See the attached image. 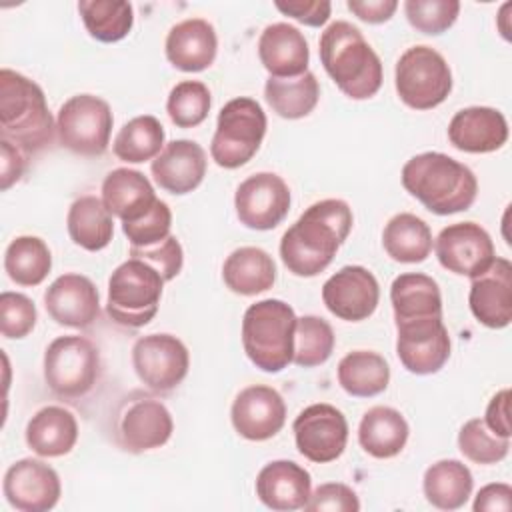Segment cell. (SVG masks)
Listing matches in <instances>:
<instances>
[{
	"label": "cell",
	"instance_id": "f907efd6",
	"mask_svg": "<svg viewBox=\"0 0 512 512\" xmlns=\"http://www.w3.org/2000/svg\"><path fill=\"white\" fill-rule=\"evenodd\" d=\"M512 508V486L504 482H492L480 488L474 498V512H508Z\"/></svg>",
	"mask_w": 512,
	"mask_h": 512
},
{
	"label": "cell",
	"instance_id": "d6a6232c",
	"mask_svg": "<svg viewBox=\"0 0 512 512\" xmlns=\"http://www.w3.org/2000/svg\"><path fill=\"white\" fill-rule=\"evenodd\" d=\"M66 226L70 240L88 252L104 250L114 236L112 214L104 206L102 198L92 194L80 196L70 204Z\"/></svg>",
	"mask_w": 512,
	"mask_h": 512
},
{
	"label": "cell",
	"instance_id": "ac0fdd59",
	"mask_svg": "<svg viewBox=\"0 0 512 512\" xmlns=\"http://www.w3.org/2000/svg\"><path fill=\"white\" fill-rule=\"evenodd\" d=\"M380 300L376 276L364 266H342L322 286V302L330 314L346 322L370 318Z\"/></svg>",
	"mask_w": 512,
	"mask_h": 512
},
{
	"label": "cell",
	"instance_id": "6da1fadb",
	"mask_svg": "<svg viewBox=\"0 0 512 512\" xmlns=\"http://www.w3.org/2000/svg\"><path fill=\"white\" fill-rule=\"evenodd\" d=\"M352 224V208L340 198H326L308 206L280 240V258L288 272L300 278L324 272L346 242Z\"/></svg>",
	"mask_w": 512,
	"mask_h": 512
},
{
	"label": "cell",
	"instance_id": "ab89813d",
	"mask_svg": "<svg viewBox=\"0 0 512 512\" xmlns=\"http://www.w3.org/2000/svg\"><path fill=\"white\" fill-rule=\"evenodd\" d=\"M334 344L336 336L332 326L320 316L306 314L296 320L292 362L300 368L320 366L332 356Z\"/></svg>",
	"mask_w": 512,
	"mask_h": 512
},
{
	"label": "cell",
	"instance_id": "277c9868",
	"mask_svg": "<svg viewBox=\"0 0 512 512\" xmlns=\"http://www.w3.org/2000/svg\"><path fill=\"white\" fill-rule=\"evenodd\" d=\"M0 132L26 154L48 148L56 136L44 90L10 68L0 70Z\"/></svg>",
	"mask_w": 512,
	"mask_h": 512
},
{
	"label": "cell",
	"instance_id": "3957f363",
	"mask_svg": "<svg viewBox=\"0 0 512 512\" xmlns=\"http://www.w3.org/2000/svg\"><path fill=\"white\" fill-rule=\"evenodd\" d=\"M318 46L322 66L342 94L368 100L380 90L384 80L380 56L354 24L346 20L328 24Z\"/></svg>",
	"mask_w": 512,
	"mask_h": 512
},
{
	"label": "cell",
	"instance_id": "e0dca14e",
	"mask_svg": "<svg viewBox=\"0 0 512 512\" xmlns=\"http://www.w3.org/2000/svg\"><path fill=\"white\" fill-rule=\"evenodd\" d=\"M2 492L6 502L20 512L52 510L62 494L58 472L38 458H20L8 466Z\"/></svg>",
	"mask_w": 512,
	"mask_h": 512
},
{
	"label": "cell",
	"instance_id": "52a82bcc",
	"mask_svg": "<svg viewBox=\"0 0 512 512\" xmlns=\"http://www.w3.org/2000/svg\"><path fill=\"white\" fill-rule=\"evenodd\" d=\"M266 124V114L254 98L240 96L226 102L218 112L210 142L212 160L226 170L244 166L260 150Z\"/></svg>",
	"mask_w": 512,
	"mask_h": 512
},
{
	"label": "cell",
	"instance_id": "ffe728a7",
	"mask_svg": "<svg viewBox=\"0 0 512 512\" xmlns=\"http://www.w3.org/2000/svg\"><path fill=\"white\" fill-rule=\"evenodd\" d=\"M44 306L56 324L84 330L98 320L100 294L88 276L68 272L46 288Z\"/></svg>",
	"mask_w": 512,
	"mask_h": 512
},
{
	"label": "cell",
	"instance_id": "f546056e",
	"mask_svg": "<svg viewBox=\"0 0 512 512\" xmlns=\"http://www.w3.org/2000/svg\"><path fill=\"white\" fill-rule=\"evenodd\" d=\"M408 422L392 406H372L358 426V442L366 454L378 460L398 456L408 442Z\"/></svg>",
	"mask_w": 512,
	"mask_h": 512
},
{
	"label": "cell",
	"instance_id": "44dd1931",
	"mask_svg": "<svg viewBox=\"0 0 512 512\" xmlns=\"http://www.w3.org/2000/svg\"><path fill=\"white\" fill-rule=\"evenodd\" d=\"M206 168L208 160L204 148L186 138L168 142L150 164L154 182L174 196L196 190L206 176Z\"/></svg>",
	"mask_w": 512,
	"mask_h": 512
},
{
	"label": "cell",
	"instance_id": "f1b7e54d",
	"mask_svg": "<svg viewBox=\"0 0 512 512\" xmlns=\"http://www.w3.org/2000/svg\"><path fill=\"white\" fill-rule=\"evenodd\" d=\"M390 302L394 322L442 318V294L438 282L422 272H404L392 280Z\"/></svg>",
	"mask_w": 512,
	"mask_h": 512
},
{
	"label": "cell",
	"instance_id": "7bdbcfd3",
	"mask_svg": "<svg viewBox=\"0 0 512 512\" xmlns=\"http://www.w3.org/2000/svg\"><path fill=\"white\" fill-rule=\"evenodd\" d=\"M404 14L412 28L422 34L438 36L454 26L460 14L456 0H406Z\"/></svg>",
	"mask_w": 512,
	"mask_h": 512
},
{
	"label": "cell",
	"instance_id": "1f68e13d",
	"mask_svg": "<svg viewBox=\"0 0 512 512\" xmlns=\"http://www.w3.org/2000/svg\"><path fill=\"white\" fill-rule=\"evenodd\" d=\"M474 478L470 468L456 460H438L426 468L422 490L426 500L438 510H458L472 496Z\"/></svg>",
	"mask_w": 512,
	"mask_h": 512
},
{
	"label": "cell",
	"instance_id": "83f0119b",
	"mask_svg": "<svg viewBox=\"0 0 512 512\" xmlns=\"http://www.w3.org/2000/svg\"><path fill=\"white\" fill-rule=\"evenodd\" d=\"M26 444L42 458L66 456L78 442V422L62 406L40 408L26 424Z\"/></svg>",
	"mask_w": 512,
	"mask_h": 512
},
{
	"label": "cell",
	"instance_id": "d4e9b609",
	"mask_svg": "<svg viewBox=\"0 0 512 512\" xmlns=\"http://www.w3.org/2000/svg\"><path fill=\"white\" fill-rule=\"evenodd\" d=\"M164 52L174 68L182 72H202L216 60V30L204 18H186L170 28Z\"/></svg>",
	"mask_w": 512,
	"mask_h": 512
},
{
	"label": "cell",
	"instance_id": "5bb4252c",
	"mask_svg": "<svg viewBox=\"0 0 512 512\" xmlns=\"http://www.w3.org/2000/svg\"><path fill=\"white\" fill-rule=\"evenodd\" d=\"M290 188L274 172H256L242 180L234 194V208L240 224L250 230L276 228L290 210Z\"/></svg>",
	"mask_w": 512,
	"mask_h": 512
},
{
	"label": "cell",
	"instance_id": "4dcf8cb0",
	"mask_svg": "<svg viewBox=\"0 0 512 512\" xmlns=\"http://www.w3.org/2000/svg\"><path fill=\"white\" fill-rule=\"evenodd\" d=\"M224 284L240 296H256L270 290L276 282L272 256L258 246H240L222 264Z\"/></svg>",
	"mask_w": 512,
	"mask_h": 512
},
{
	"label": "cell",
	"instance_id": "8992f818",
	"mask_svg": "<svg viewBox=\"0 0 512 512\" xmlns=\"http://www.w3.org/2000/svg\"><path fill=\"white\" fill-rule=\"evenodd\" d=\"M164 278L144 260L128 258L108 278L106 314L124 328H142L158 312Z\"/></svg>",
	"mask_w": 512,
	"mask_h": 512
},
{
	"label": "cell",
	"instance_id": "7a4b0ae2",
	"mask_svg": "<svg viewBox=\"0 0 512 512\" xmlns=\"http://www.w3.org/2000/svg\"><path fill=\"white\" fill-rule=\"evenodd\" d=\"M400 180L410 196L438 216L468 210L478 194L474 172L442 152L412 156L402 166Z\"/></svg>",
	"mask_w": 512,
	"mask_h": 512
},
{
	"label": "cell",
	"instance_id": "836d02e7",
	"mask_svg": "<svg viewBox=\"0 0 512 512\" xmlns=\"http://www.w3.org/2000/svg\"><path fill=\"white\" fill-rule=\"evenodd\" d=\"M382 246L394 262L418 264L432 252V230L416 214L400 212L386 222Z\"/></svg>",
	"mask_w": 512,
	"mask_h": 512
},
{
	"label": "cell",
	"instance_id": "ba28073f",
	"mask_svg": "<svg viewBox=\"0 0 512 512\" xmlns=\"http://www.w3.org/2000/svg\"><path fill=\"white\" fill-rule=\"evenodd\" d=\"M100 352L84 336H58L44 352V380L64 400L84 398L98 382Z\"/></svg>",
	"mask_w": 512,
	"mask_h": 512
},
{
	"label": "cell",
	"instance_id": "74e56055",
	"mask_svg": "<svg viewBox=\"0 0 512 512\" xmlns=\"http://www.w3.org/2000/svg\"><path fill=\"white\" fill-rule=\"evenodd\" d=\"M4 270L18 286H38L52 270L48 244L38 236H16L4 252Z\"/></svg>",
	"mask_w": 512,
	"mask_h": 512
},
{
	"label": "cell",
	"instance_id": "bcb514c9",
	"mask_svg": "<svg viewBox=\"0 0 512 512\" xmlns=\"http://www.w3.org/2000/svg\"><path fill=\"white\" fill-rule=\"evenodd\" d=\"M130 258L144 260L164 278V282H168L180 274L184 264V250L178 238L170 234L168 238L150 246H142V248L130 246Z\"/></svg>",
	"mask_w": 512,
	"mask_h": 512
},
{
	"label": "cell",
	"instance_id": "d590c367",
	"mask_svg": "<svg viewBox=\"0 0 512 512\" xmlns=\"http://www.w3.org/2000/svg\"><path fill=\"white\" fill-rule=\"evenodd\" d=\"M264 98L280 118L298 120L316 108L320 100V84L310 70L292 78L270 76L264 84Z\"/></svg>",
	"mask_w": 512,
	"mask_h": 512
},
{
	"label": "cell",
	"instance_id": "5b68a950",
	"mask_svg": "<svg viewBox=\"0 0 512 512\" xmlns=\"http://www.w3.org/2000/svg\"><path fill=\"white\" fill-rule=\"evenodd\" d=\"M296 320L294 308L284 300L266 298L250 304L242 318V346L248 360L268 374L284 370L294 354Z\"/></svg>",
	"mask_w": 512,
	"mask_h": 512
},
{
	"label": "cell",
	"instance_id": "f35d334b",
	"mask_svg": "<svg viewBox=\"0 0 512 512\" xmlns=\"http://www.w3.org/2000/svg\"><path fill=\"white\" fill-rule=\"evenodd\" d=\"M80 18L88 34L104 44L126 38L134 26V10L124 0H80Z\"/></svg>",
	"mask_w": 512,
	"mask_h": 512
},
{
	"label": "cell",
	"instance_id": "f6af8a7d",
	"mask_svg": "<svg viewBox=\"0 0 512 512\" xmlns=\"http://www.w3.org/2000/svg\"><path fill=\"white\" fill-rule=\"evenodd\" d=\"M170 228H172V212H170V206L160 198L144 216L122 224L124 236L128 238L130 246H136V248L150 246L168 238Z\"/></svg>",
	"mask_w": 512,
	"mask_h": 512
},
{
	"label": "cell",
	"instance_id": "7c38bea8",
	"mask_svg": "<svg viewBox=\"0 0 512 512\" xmlns=\"http://www.w3.org/2000/svg\"><path fill=\"white\" fill-rule=\"evenodd\" d=\"M174 432L170 410L158 398L142 392L130 394L116 416V440L132 454L164 446Z\"/></svg>",
	"mask_w": 512,
	"mask_h": 512
},
{
	"label": "cell",
	"instance_id": "816d5d0a",
	"mask_svg": "<svg viewBox=\"0 0 512 512\" xmlns=\"http://www.w3.org/2000/svg\"><path fill=\"white\" fill-rule=\"evenodd\" d=\"M508 406H510V390L504 388L490 398V402L486 406V416H484L486 426L502 438H510V434H512Z\"/></svg>",
	"mask_w": 512,
	"mask_h": 512
},
{
	"label": "cell",
	"instance_id": "9a60e30c",
	"mask_svg": "<svg viewBox=\"0 0 512 512\" xmlns=\"http://www.w3.org/2000/svg\"><path fill=\"white\" fill-rule=\"evenodd\" d=\"M434 250L442 268L470 280L484 274L496 258L490 234L476 222H456L442 228Z\"/></svg>",
	"mask_w": 512,
	"mask_h": 512
},
{
	"label": "cell",
	"instance_id": "7402d4cb",
	"mask_svg": "<svg viewBox=\"0 0 512 512\" xmlns=\"http://www.w3.org/2000/svg\"><path fill=\"white\" fill-rule=\"evenodd\" d=\"M470 312L486 328L500 330L512 320V264L506 258H494L492 266L472 278L468 294Z\"/></svg>",
	"mask_w": 512,
	"mask_h": 512
},
{
	"label": "cell",
	"instance_id": "d6986e66",
	"mask_svg": "<svg viewBox=\"0 0 512 512\" xmlns=\"http://www.w3.org/2000/svg\"><path fill=\"white\" fill-rule=\"evenodd\" d=\"M234 430L252 442L274 438L286 422V404L278 390L254 384L238 392L230 408Z\"/></svg>",
	"mask_w": 512,
	"mask_h": 512
},
{
	"label": "cell",
	"instance_id": "8d00e7d4",
	"mask_svg": "<svg viewBox=\"0 0 512 512\" xmlns=\"http://www.w3.org/2000/svg\"><path fill=\"white\" fill-rule=\"evenodd\" d=\"M164 128L156 116L142 114L128 120L112 142V152L126 164H142L154 160L164 144Z\"/></svg>",
	"mask_w": 512,
	"mask_h": 512
},
{
	"label": "cell",
	"instance_id": "8fae6325",
	"mask_svg": "<svg viewBox=\"0 0 512 512\" xmlns=\"http://www.w3.org/2000/svg\"><path fill=\"white\" fill-rule=\"evenodd\" d=\"M132 366L146 388L166 394L186 378L190 354L184 342L172 334H146L132 346Z\"/></svg>",
	"mask_w": 512,
	"mask_h": 512
},
{
	"label": "cell",
	"instance_id": "2e32d148",
	"mask_svg": "<svg viewBox=\"0 0 512 512\" xmlns=\"http://www.w3.org/2000/svg\"><path fill=\"white\" fill-rule=\"evenodd\" d=\"M396 334L398 360L412 374H436L450 358V334L442 318L398 322Z\"/></svg>",
	"mask_w": 512,
	"mask_h": 512
},
{
	"label": "cell",
	"instance_id": "9c48e42d",
	"mask_svg": "<svg viewBox=\"0 0 512 512\" xmlns=\"http://www.w3.org/2000/svg\"><path fill=\"white\" fill-rule=\"evenodd\" d=\"M394 86L408 108L432 110L452 92V72L438 50L418 44L398 58Z\"/></svg>",
	"mask_w": 512,
	"mask_h": 512
},
{
	"label": "cell",
	"instance_id": "4316f807",
	"mask_svg": "<svg viewBox=\"0 0 512 512\" xmlns=\"http://www.w3.org/2000/svg\"><path fill=\"white\" fill-rule=\"evenodd\" d=\"M102 202L108 212L124 222H132L144 216L156 198L150 180L134 168H114L102 182Z\"/></svg>",
	"mask_w": 512,
	"mask_h": 512
},
{
	"label": "cell",
	"instance_id": "681fc988",
	"mask_svg": "<svg viewBox=\"0 0 512 512\" xmlns=\"http://www.w3.org/2000/svg\"><path fill=\"white\" fill-rule=\"evenodd\" d=\"M26 172V152L0 138V188L6 192Z\"/></svg>",
	"mask_w": 512,
	"mask_h": 512
},
{
	"label": "cell",
	"instance_id": "603a6c76",
	"mask_svg": "<svg viewBox=\"0 0 512 512\" xmlns=\"http://www.w3.org/2000/svg\"><path fill=\"white\" fill-rule=\"evenodd\" d=\"M448 140L460 152H496L508 140V122L496 108L468 106L452 116L448 124Z\"/></svg>",
	"mask_w": 512,
	"mask_h": 512
},
{
	"label": "cell",
	"instance_id": "c3c4849f",
	"mask_svg": "<svg viewBox=\"0 0 512 512\" xmlns=\"http://www.w3.org/2000/svg\"><path fill=\"white\" fill-rule=\"evenodd\" d=\"M274 6L284 14L290 16L294 20H298L304 26H324L330 18L332 12V4L328 0H276Z\"/></svg>",
	"mask_w": 512,
	"mask_h": 512
},
{
	"label": "cell",
	"instance_id": "60d3db41",
	"mask_svg": "<svg viewBox=\"0 0 512 512\" xmlns=\"http://www.w3.org/2000/svg\"><path fill=\"white\" fill-rule=\"evenodd\" d=\"M212 106L210 90L200 80L178 82L166 100V112L178 128H194L208 118Z\"/></svg>",
	"mask_w": 512,
	"mask_h": 512
},
{
	"label": "cell",
	"instance_id": "484cf974",
	"mask_svg": "<svg viewBox=\"0 0 512 512\" xmlns=\"http://www.w3.org/2000/svg\"><path fill=\"white\" fill-rule=\"evenodd\" d=\"M258 58L274 78H292L308 72L310 48L304 34L288 24H268L258 38Z\"/></svg>",
	"mask_w": 512,
	"mask_h": 512
},
{
	"label": "cell",
	"instance_id": "e575fe53",
	"mask_svg": "<svg viewBox=\"0 0 512 512\" xmlns=\"http://www.w3.org/2000/svg\"><path fill=\"white\" fill-rule=\"evenodd\" d=\"M338 384L356 398L382 394L390 382V366L378 352L352 350L338 362Z\"/></svg>",
	"mask_w": 512,
	"mask_h": 512
},
{
	"label": "cell",
	"instance_id": "cb8c5ba5",
	"mask_svg": "<svg viewBox=\"0 0 512 512\" xmlns=\"http://www.w3.org/2000/svg\"><path fill=\"white\" fill-rule=\"evenodd\" d=\"M310 494V472L292 460H272L256 476V496L270 510H300L306 506Z\"/></svg>",
	"mask_w": 512,
	"mask_h": 512
},
{
	"label": "cell",
	"instance_id": "30bf717a",
	"mask_svg": "<svg viewBox=\"0 0 512 512\" xmlns=\"http://www.w3.org/2000/svg\"><path fill=\"white\" fill-rule=\"evenodd\" d=\"M114 116L106 100L94 94L70 96L56 116L58 142L78 156H102L108 150Z\"/></svg>",
	"mask_w": 512,
	"mask_h": 512
},
{
	"label": "cell",
	"instance_id": "ee69618b",
	"mask_svg": "<svg viewBox=\"0 0 512 512\" xmlns=\"http://www.w3.org/2000/svg\"><path fill=\"white\" fill-rule=\"evenodd\" d=\"M38 320L34 302L22 292L0 294V332L8 340H20L28 336Z\"/></svg>",
	"mask_w": 512,
	"mask_h": 512
},
{
	"label": "cell",
	"instance_id": "f5cc1de1",
	"mask_svg": "<svg viewBox=\"0 0 512 512\" xmlns=\"http://www.w3.org/2000/svg\"><path fill=\"white\" fill-rule=\"evenodd\" d=\"M346 6L362 22L382 24L394 16L398 2L396 0H348Z\"/></svg>",
	"mask_w": 512,
	"mask_h": 512
},
{
	"label": "cell",
	"instance_id": "b9f144b4",
	"mask_svg": "<svg viewBox=\"0 0 512 512\" xmlns=\"http://www.w3.org/2000/svg\"><path fill=\"white\" fill-rule=\"evenodd\" d=\"M458 450L474 464H498L508 456L510 438L494 434L482 418H472L458 432Z\"/></svg>",
	"mask_w": 512,
	"mask_h": 512
},
{
	"label": "cell",
	"instance_id": "7dc6e473",
	"mask_svg": "<svg viewBox=\"0 0 512 512\" xmlns=\"http://www.w3.org/2000/svg\"><path fill=\"white\" fill-rule=\"evenodd\" d=\"M304 510L308 512H358L360 500L356 492L342 482L320 484L308 498Z\"/></svg>",
	"mask_w": 512,
	"mask_h": 512
},
{
	"label": "cell",
	"instance_id": "4fadbf2b",
	"mask_svg": "<svg viewBox=\"0 0 512 512\" xmlns=\"http://www.w3.org/2000/svg\"><path fill=\"white\" fill-rule=\"evenodd\" d=\"M298 452L316 464H328L342 456L348 442L346 416L332 404L306 406L292 424Z\"/></svg>",
	"mask_w": 512,
	"mask_h": 512
}]
</instances>
